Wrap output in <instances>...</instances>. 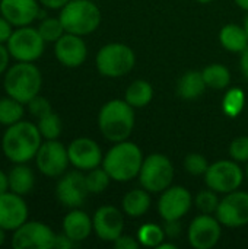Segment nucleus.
I'll list each match as a JSON object with an SVG mask.
<instances>
[{
    "label": "nucleus",
    "instance_id": "a878e982",
    "mask_svg": "<svg viewBox=\"0 0 248 249\" xmlns=\"http://www.w3.org/2000/svg\"><path fill=\"white\" fill-rule=\"evenodd\" d=\"M153 98V89L149 82L146 80H136L133 82L124 95V101L132 105L133 108H142L146 107Z\"/></svg>",
    "mask_w": 248,
    "mask_h": 249
},
{
    "label": "nucleus",
    "instance_id": "c9c22d12",
    "mask_svg": "<svg viewBox=\"0 0 248 249\" xmlns=\"http://www.w3.org/2000/svg\"><path fill=\"white\" fill-rule=\"evenodd\" d=\"M229 155L234 160L247 162L248 160V137H238L229 146Z\"/></svg>",
    "mask_w": 248,
    "mask_h": 249
},
{
    "label": "nucleus",
    "instance_id": "09e8293b",
    "mask_svg": "<svg viewBox=\"0 0 248 249\" xmlns=\"http://www.w3.org/2000/svg\"><path fill=\"white\" fill-rule=\"evenodd\" d=\"M4 238H6V231L3 228H0V247L4 244Z\"/></svg>",
    "mask_w": 248,
    "mask_h": 249
},
{
    "label": "nucleus",
    "instance_id": "20e7f679",
    "mask_svg": "<svg viewBox=\"0 0 248 249\" xmlns=\"http://www.w3.org/2000/svg\"><path fill=\"white\" fill-rule=\"evenodd\" d=\"M3 85L9 96L25 105L37 95H39L42 86V76L35 64L19 61L7 69Z\"/></svg>",
    "mask_w": 248,
    "mask_h": 249
},
{
    "label": "nucleus",
    "instance_id": "9d476101",
    "mask_svg": "<svg viewBox=\"0 0 248 249\" xmlns=\"http://www.w3.org/2000/svg\"><path fill=\"white\" fill-rule=\"evenodd\" d=\"M56 233L41 222H25L13 231L12 247L15 249L54 248Z\"/></svg>",
    "mask_w": 248,
    "mask_h": 249
},
{
    "label": "nucleus",
    "instance_id": "6ab92c4d",
    "mask_svg": "<svg viewBox=\"0 0 248 249\" xmlns=\"http://www.w3.org/2000/svg\"><path fill=\"white\" fill-rule=\"evenodd\" d=\"M54 54L57 60L66 67H79L85 63L88 48L80 35L66 32L60 39L56 41Z\"/></svg>",
    "mask_w": 248,
    "mask_h": 249
},
{
    "label": "nucleus",
    "instance_id": "e433bc0d",
    "mask_svg": "<svg viewBox=\"0 0 248 249\" xmlns=\"http://www.w3.org/2000/svg\"><path fill=\"white\" fill-rule=\"evenodd\" d=\"M26 105H28L29 112L37 118H41L45 114L51 112V104L44 96H39V95H37L34 99H31Z\"/></svg>",
    "mask_w": 248,
    "mask_h": 249
},
{
    "label": "nucleus",
    "instance_id": "0eeeda50",
    "mask_svg": "<svg viewBox=\"0 0 248 249\" xmlns=\"http://www.w3.org/2000/svg\"><path fill=\"white\" fill-rule=\"evenodd\" d=\"M174 179V166L171 160L161 153L149 155L143 159L139 181L149 193L165 191Z\"/></svg>",
    "mask_w": 248,
    "mask_h": 249
},
{
    "label": "nucleus",
    "instance_id": "c756f323",
    "mask_svg": "<svg viewBox=\"0 0 248 249\" xmlns=\"http://www.w3.org/2000/svg\"><path fill=\"white\" fill-rule=\"evenodd\" d=\"M37 127L45 140H56L61 133V120L57 114L51 111L44 117L38 118Z\"/></svg>",
    "mask_w": 248,
    "mask_h": 249
},
{
    "label": "nucleus",
    "instance_id": "603ef678",
    "mask_svg": "<svg viewBox=\"0 0 248 249\" xmlns=\"http://www.w3.org/2000/svg\"><path fill=\"white\" fill-rule=\"evenodd\" d=\"M247 177H248V166H247Z\"/></svg>",
    "mask_w": 248,
    "mask_h": 249
},
{
    "label": "nucleus",
    "instance_id": "a19ab883",
    "mask_svg": "<svg viewBox=\"0 0 248 249\" xmlns=\"http://www.w3.org/2000/svg\"><path fill=\"white\" fill-rule=\"evenodd\" d=\"M76 242H73L64 232L61 235H56V241H54V248L58 249H69L72 248Z\"/></svg>",
    "mask_w": 248,
    "mask_h": 249
},
{
    "label": "nucleus",
    "instance_id": "3c124183",
    "mask_svg": "<svg viewBox=\"0 0 248 249\" xmlns=\"http://www.w3.org/2000/svg\"><path fill=\"white\" fill-rule=\"evenodd\" d=\"M197 1H200V3H209V1H212V0H197Z\"/></svg>",
    "mask_w": 248,
    "mask_h": 249
},
{
    "label": "nucleus",
    "instance_id": "72a5a7b5",
    "mask_svg": "<svg viewBox=\"0 0 248 249\" xmlns=\"http://www.w3.org/2000/svg\"><path fill=\"white\" fill-rule=\"evenodd\" d=\"M219 198L216 196V191L213 190H205V191H200L197 196H196V207L203 213V214H212L213 212L216 213L218 210V206H219Z\"/></svg>",
    "mask_w": 248,
    "mask_h": 249
},
{
    "label": "nucleus",
    "instance_id": "f704fd0d",
    "mask_svg": "<svg viewBox=\"0 0 248 249\" xmlns=\"http://www.w3.org/2000/svg\"><path fill=\"white\" fill-rule=\"evenodd\" d=\"M184 168L191 175H205L208 168H209V163H208V159L203 155L190 153L184 159Z\"/></svg>",
    "mask_w": 248,
    "mask_h": 249
},
{
    "label": "nucleus",
    "instance_id": "c03bdc74",
    "mask_svg": "<svg viewBox=\"0 0 248 249\" xmlns=\"http://www.w3.org/2000/svg\"><path fill=\"white\" fill-rule=\"evenodd\" d=\"M241 70L244 77L248 80V47L241 53Z\"/></svg>",
    "mask_w": 248,
    "mask_h": 249
},
{
    "label": "nucleus",
    "instance_id": "cd10ccee",
    "mask_svg": "<svg viewBox=\"0 0 248 249\" xmlns=\"http://www.w3.org/2000/svg\"><path fill=\"white\" fill-rule=\"evenodd\" d=\"M202 74H203L206 86L216 89V90L225 89L231 82V73L222 64H210L202 71Z\"/></svg>",
    "mask_w": 248,
    "mask_h": 249
},
{
    "label": "nucleus",
    "instance_id": "bb28decb",
    "mask_svg": "<svg viewBox=\"0 0 248 249\" xmlns=\"http://www.w3.org/2000/svg\"><path fill=\"white\" fill-rule=\"evenodd\" d=\"M23 117V104L16 101L12 96L0 98V124L1 125H13L19 123Z\"/></svg>",
    "mask_w": 248,
    "mask_h": 249
},
{
    "label": "nucleus",
    "instance_id": "7ed1b4c3",
    "mask_svg": "<svg viewBox=\"0 0 248 249\" xmlns=\"http://www.w3.org/2000/svg\"><path fill=\"white\" fill-rule=\"evenodd\" d=\"M98 125L107 140L114 143L127 140L134 127L133 107L120 99L107 102L99 111Z\"/></svg>",
    "mask_w": 248,
    "mask_h": 249
},
{
    "label": "nucleus",
    "instance_id": "a211bd4d",
    "mask_svg": "<svg viewBox=\"0 0 248 249\" xmlns=\"http://www.w3.org/2000/svg\"><path fill=\"white\" fill-rule=\"evenodd\" d=\"M69 160L79 171H91L102 162L101 147L91 139L80 137L73 140L69 147Z\"/></svg>",
    "mask_w": 248,
    "mask_h": 249
},
{
    "label": "nucleus",
    "instance_id": "9b49d317",
    "mask_svg": "<svg viewBox=\"0 0 248 249\" xmlns=\"http://www.w3.org/2000/svg\"><path fill=\"white\" fill-rule=\"evenodd\" d=\"M35 162L39 172L51 178L63 175L70 163L67 149L57 142V139L41 143L35 156Z\"/></svg>",
    "mask_w": 248,
    "mask_h": 249
},
{
    "label": "nucleus",
    "instance_id": "423d86ee",
    "mask_svg": "<svg viewBox=\"0 0 248 249\" xmlns=\"http://www.w3.org/2000/svg\"><path fill=\"white\" fill-rule=\"evenodd\" d=\"M136 63L133 50L124 44L113 42L104 45L96 54V67L102 76L121 77L127 74Z\"/></svg>",
    "mask_w": 248,
    "mask_h": 249
},
{
    "label": "nucleus",
    "instance_id": "412c9836",
    "mask_svg": "<svg viewBox=\"0 0 248 249\" xmlns=\"http://www.w3.org/2000/svg\"><path fill=\"white\" fill-rule=\"evenodd\" d=\"M94 229V223L91 217L77 209H73L69 214H66L63 220V232L73 241L82 242L85 241Z\"/></svg>",
    "mask_w": 248,
    "mask_h": 249
},
{
    "label": "nucleus",
    "instance_id": "de8ad7c7",
    "mask_svg": "<svg viewBox=\"0 0 248 249\" xmlns=\"http://www.w3.org/2000/svg\"><path fill=\"white\" fill-rule=\"evenodd\" d=\"M158 249H177V247L174 245V244H161L159 247H158Z\"/></svg>",
    "mask_w": 248,
    "mask_h": 249
},
{
    "label": "nucleus",
    "instance_id": "7c9ffc66",
    "mask_svg": "<svg viewBox=\"0 0 248 249\" xmlns=\"http://www.w3.org/2000/svg\"><path fill=\"white\" fill-rule=\"evenodd\" d=\"M37 29L45 42H56L66 32L60 18H45Z\"/></svg>",
    "mask_w": 248,
    "mask_h": 249
},
{
    "label": "nucleus",
    "instance_id": "f8f14e48",
    "mask_svg": "<svg viewBox=\"0 0 248 249\" xmlns=\"http://www.w3.org/2000/svg\"><path fill=\"white\" fill-rule=\"evenodd\" d=\"M216 219L227 228H241L248 223V193H228L218 206Z\"/></svg>",
    "mask_w": 248,
    "mask_h": 249
},
{
    "label": "nucleus",
    "instance_id": "4468645a",
    "mask_svg": "<svg viewBox=\"0 0 248 249\" xmlns=\"http://www.w3.org/2000/svg\"><path fill=\"white\" fill-rule=\"evenodd\" d=\"M221 222L210 214L197 216L189 228V242L196 249H210L221 238Z\"/></svg>",
    "mask_w": 248,
    "mask_h": 249
},
{
    "label": "nucleus",
    "instance_id": "f3484780",
    "mask_svg": "<svg viewBox=\"0 0 248 249\" xmlns=\"http://www.w3.org/2000/svg\"><path fill=\"white\" fill-rule=\"evenodd\" d=\"M94 231L101 241L114 242L123 235L124 220L121 212L114 206H102L92 219Z\"/></svg>",
    "mask_w": 248,
    "mask_h": 249
},
{
    "label": "nucleus",
    "instance_id": "1a4fd4ad",
    "mask_svg": "<svg viewBox=\"0 0 248 249\" xmlns=\"http://www.w3.org/2000/svg\"><path fill=\"white\" fill-rule=\"evenodd\" d=\"M244 179L243 169L234 162V160H219L212 165H209L205 181L206 185L221 194H228L241 185Z\"/></svg>",
    "mask_w": 248,
    "mask_h": 249
},
{
    "label": "nucleus",
    "instance_id": "49530a36",
    "mask_svg": "<svg viewBox=\"0 0 248 249\" xmlns=\"http://www.w3.org/2000/svg\"><path fill=\"white\" fill-rule=\"evenodd\" d=\"M235 3H237L241 9H244V10H247L248 12V0H235Z\"/></svg>",
    "mask_w": 248,
    "mask_h": 249
},
{
    "label": "nucleus",
    "instance_id": "ddd939ff",
    "mask_svg": "<svg viewBox=\"0 0 248 249\" xmlns=\"http://www.w3.org/2000/svg\"><path fill=\"white\" fill-rule=\"evenodd\" d=\"M193 204L191 194L184 187H168L159 198L158 212L164 222L180 220L184 217Z\"/></svg>",
    "mask_w": 248,
    "mask_h": 249
},
{
    "label": "nucleus",
    "instance_id": "c85d7f7f",
    "mask_svg": "<svg viewBox=\"0 0 248 249\" xmlns=\"http://www.w3.org/2000/svg\"><path fill=\"white\" fill-rule=\"evenodd\" d=\"M165 236L167 235H165L164 228L155 223H146L137 232V241L140 242V245L149 247V248H158L164 242Z\"/></svg>",
    "mask_w": 248,
    "mask_h": 249
},
{
    "label": "nucleus",
    "instance_id": "2eb2a0df",
    "mask_svg": "<svg viewBox=\"0 0 248 249\" xmlns=\"http://www.w3.org/2000/svg\"><path fill=\"white\" fill-rule=\"evenodd\" d=\"M89 194L85 175L77 171L66 174L56 187V196L58 201L69 209H79Z\"/></svg>",
    "mask_w": 248,
    "mask_h": 249
},
{
    "label": "nucleus",
    "instance_id": "8fccbe9b",
    "mask_svg": "<svg viewBox=\"0 0 248 249\" xmlns=\"http://www.w3.org/2000/svg\"><path fill=\"white\" fill-rule=\"evenodd\" d=\"M244 29L247 31V35H248V16L246 18V20H244Z\"/></svg>",
    "mask_w": 248,
    "mask_h": 249
},
{
    "label": "nucleus",
    "instance_id": "39448f33",
    "mask_svg": "<svg viewBox=\"0 0 248 249\" xmlns=\"http://www.w3.org/2000/svg\"><path fill=\"white\" fill-rule=\"evenodd\" d=\"M58 18L66 32L80 36L92 34L101 23V12L91 0H70L61 7Z\"/></svg>",
    "mask_w": 248,
    "mask_h": 249
},
{
    "label": "nucleus",
    "instance_id": "393cba45",
    "mask_svg": "<svg viewBox=\"0 0 248 249\" xmlns=\"http://www.w3.org/2000/svg\"><path fill=\"white\" fill-rule=\"evenodd\" d=\"M151 207V197L148 191L143 190H133L127 193L123 198V210L130 217H140L143 216Z\"/></svg>",
    "mask_w": 248,
    "mask_h": 249
},
{
    "label": "nucleus",
    "instance_id": "2f4dec72",
    "mask_svg": "<svg viewBox=\"0 0 248 249\" xmlns=\"http://www.w3.org/2000/svg\"><path fill=\"white\" fill-rule=\"evenodd\" d=\"M85 181L89 194H101L110 185L111 177L104 168H94L88 171V175H85Z\"/></svg>",
    "mask_w": 248,
    "mask_h": 249
},
{
    "label": "nucleus",
    "instance_id": "6e6552de",
    "mask_svg": "<svg viewBox=\"0 0 248 249\" xmlns=\"http://www.w3.org/2000/svg\"><path fill=\"white\" fill-rule=\"evenodd\" d=\"M6 44L9 54L16 61L26 63L38 60L42 55L45 47V41L39 35L38 29L29 26H19L16 31L12 32Z\"/></svg>",
    "mask_w": 248,
    "mask_h": 249
},
{
    "label": "nucleus",
    "instance_id": "b1692460",
    "mask_svg": "<svg viewBox=\"0 0 248 249\" xmlns=\"http://www.w3.org/2000/svg\"><path fill=\"white\" fill-rule=\"evenodd\" d=\"M206 88L208 86L205 83L203 74L197 70H190L178 80L177 93L186 101H194L205 92Z\"/></svg>",
    "mask_w": 248,
    "mask_h": 249
},
{
    "label": "nucleus",
    "instance_id": "58836bf2",
    "mask_svg": "<svg viewBox=\"0 0 248 249\" xmlns=\"http://www.w3.org/2000/svg\"><path fill=\"white\" fill-rule=\"evenodd\" d=\"M165 235L171 239L177 238L180 233H181V225H180V220H167L165 222Z\"/></svg>",
    "mask_w": 248,
    "mask_h": 249
},
{
    "label": "nucleus",
    "instance_id": "4c0bfd02",
    "mask_svg": "<svg viewBox=\"0 0 248 249\" xmlns=\"http://www.w3.org/2000/svg\"><path fill=\"white\" fill-rule=\"evenodd\" d=\"M113 244H114L115 249H137L140 247L139 241H136L132 236H123V235L118 239H115Z\"/></svg>",
    "mask_w": 248,
    "mask_h": 249
},
{
    "label": "nucleus",
    "instance_id": "4be33fe9",
    "mask_svg": "<svg viewBox=\"0 0 248 249\" xmlns=\"http://www.w3.org/2000/svg\"><path fill=\"white\" fill-rule=\"evenodd\" d=\"M7 177H9V190L12 193H16L19 196H26L32 191L35 184V177L31 168L26 166L25 163H16L10 169Z\"/></svg>",
    "mask_w": 248,
    "mask_h": 249
},
{
    "label": "nucleus",
    "instance_id": "dca6fc26",
    "mask_svg": "<svg viewBox=\"0 0 248 249\" xmlns=\"http://www.w3.org/2000/svg\"><path fill=\"white\" fill-rule=\"evenodd\" d=\"M28 219V206L22 196L7 191L0 194V228L13 232Z\"/></svg>",
    "mask_w": 248,
    "mask_h": 249
},
{
    "label": "nucleus",
    "instance_id": "37998d69",
    "mask_svg": "<svg viewBox=\"0 0 248 249\" xmlns=\"http://www.w3.org/2000/svg\"><path fill=\"white\" fill-rule=\"evenodd\" d=\"M70 0H39V3L48 9H61L64 4H67Z\"/></svg>",
    "mask_w": 248,
    "mask_h": 249
},
{
    "label": "nucleus",
    "instance_id": "ea45409f",
    "mask_svg": "<svg viewBox=\"0 0 248 249\" xmlns=\"http://www.w3.org/2000/svg\"><path fill=\"white\" fill-rule=\"evenodd\" d=\"M12 23L7 20V19H4L3 16H0V44H4V42H7V39L10 38V35H12Z\"/></svg>",
    "mask_w": 248,
    "mask_h": 249
},
{
    "label": "nucleus",
    "instance_id": "aec40b11",
    "mask_svg": "<svg viewBox=\"0 0 248 249\" xmlns=\"http://www.w3.org/2000/svg\"><path fill=\"white\" fill-rule=\"evenodd\" d=\"M0 15L13 26H28L39 16L37 0H0Z\"/></svg>",
    "mask_w": 248,
    "mask_h": 249
},
{
    "label": "nucleus",
    "instance_id": "473e14b6",
    "mask_svg": "<svg viewBox=\"0 0 248 249\" xmlns=\"http://www.w3.org/2000/svg\"><path fill=\"white\" fill-rule=\"evenodd\" d=\"M244 102H246V96H244V92L241 89H237V88L229 89L224 98V102H222L224 112L228 117H237L243 111Z\"/></svg>",
    "mask_w": 248,
    "mask_h": 249
},
{
    "label": "nucleus",
    "instance_id": "f257e3e1",
    "mask_svg": "<svg viewBox=\"0 0 248 249\" xmlns=\"http://www.w3.org/2000/svg\"><path fill=\"white\" fill-rule=\"evenodd\" d=\"M41 133L29 121H19L9 125L1 137V150L13 163H26L37 156L41 146Z\"/></svg>",
    "mask_w": 248,
    "mask_h": 249
},
{
    "label": "nucleus",
    "instance_id": "a18cd8bd",
    "mask_svg": "<svg viewBox=\"0 0 248 249\" xmlns=\"http://www.w3.org/2000/svg\"><path fill=\"white\" fill-rule=\"evenodd\" d=\"M9 190V177L3 171H0V194L7 193Z\"/></svg>",
    "mask_w": 248,
    "mask_h": 249
},
{
    "label": "nucleus",
    "instance_id": "79ce46f5",
    "mask_svg": "<svg viewBox=\"0 0 248 249\" xmlns=\"http://www.w3.org/2000/svg\"><path fill=\"white\" fill-rule=\"evenodd\" d=\"M9 58H10V54H9L7 47H4L3 44H0V74H3L7 70Z\"/></svg>",
    "mask_w": 248,
    "mask_h": 249
},
{
    "label": "nucleus",
    "instance_id": "f03ea898",
    "mask_svg": "<svg viewBox=\"0 0 248 249\" xmlns=\"http://www.w3.org/2000/svg\"><path fill=\"white\" fill-rule=\"evenodd\" d=\"M143 163L140 147L130 142H118L113 146L102 159V168L117 182H127L139 177Z\"/></svg>",
    "mask_w": 248,
    "mask_h": 249
},
{
    "label": "nucleus",
    "instance_id": "5701e85b",
    "mask_svg": "<svg viewBox=\"0 0 248 249\" xmlns=\"http://www.w3.org/2000/svg\"><path fill=\"white\" fill-rule=\"evenodd\" d=\"M222 47L231 53H243L248 47V35L244 26L228 23L219 32Z\"/></svg>",
    "mask_w": 248,
    "mask_h": 249
}]
</instances>
